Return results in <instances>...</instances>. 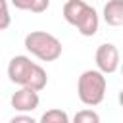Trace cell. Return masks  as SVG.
Segmentation results:
<instances>
[{
  "instance_id": "obj_1",
  "label": "cell",
  "mask_w": 123,
  "mask_h": 123,
  "mask_svg": "<svg viewBox=\"0 0 123 123\" xmlns=\"http://www.w3.org/2000/svg\"><path fill=\"white\" fill-rule=\"evenodd\" d=\"M8 77L13 85L29 86V88L38 90V92L48 85L46 71L38 63L31 62L29 56H13L8 63Z\"/></svg>"
},
{
  "instance_id": "obj_2",
  "label": "cell",
  "mask_w": 123,
  "mask_h": 123,
  "mask_svg": "<svg viewBox=\"0 0 123 123\" xmlns=\"http://www.w3.org/2000/svg\"><path fill=\"white\" fill-rule=\"evenodd\" d=\"M62 13H63V19L69 25L77 27V31L83 37H94L100 27L98 12L85 0H67L63 4Z\"/></svg>"
},
{
  "instance_id": "obj_3",
  "label": "cell",
  "mask_w": 123,
  "mask_h": 123,
  "mask_svg": "<svg viewBox=\"0 0 123 123\" xmlns=\"http://www.w3.org/2000/svg\"><path fill=\"white\" fill-rule=\"evenodd\" d=\"M106 73H102L100 69H86L81 73L79 81H77V96L85 106H98L102 104L104 96H106Z\"/></svg>"
},
{
  "instance_id": "obj_4",
  "label": "cell",
  "mask_w": 123,
  "mask_h": 123,
  "mask_svg": "<svg viewBox=\"0 0 123 123\" xmlns=\"http://www.w3.org/2000/svg\"><path fill=\"white\" fill-rule=\"evenodd\" d=\"M27 52L40 62H56L62 56V42L46 31H31L23 40Z\"/></svg>"
},
{
  "instance_id": "obj_5",
  "label": "cell",
  "mask_w": 123,
  "mask_h": 123,
  "mask_svg": "<svg viewBox=\"0 0 123 123\" xmlns=\"http://www.w3.org/2000/svg\"><path fill=\"white\" fill-rule=\"evenodd\" d=\"M94 62H96V69H100L106 75L115 73L121 67V60H119V50L115 44L111 42H104L96 48L94 54Z\"/></svg>"
},
{
  "instance_id": "obj_6",
  "label": "cell",
  "mask_w": 123,
  "mask_h": 123,
  "mask_svg": "<svg viewBox=\"0 0 123 123\" xmlns=\"http://www.w3.org/2000/svg\"><path fill=\"white\" fill-rule=\"evenodd\" d=\"M12 108L19 113H29L33 110L38 108L40 104V96H38V90H33L29 86H21L19 90H15L12 94Z\"/></svg>"
},
{
  "instance_id": "obj_7",
  "label": "cell",
  "mask_w": 123,
  "mask_h": 123,
  "mask_svg": "<svg viewBox=\"0 0 123 123\" xmlns=\"http://www.w3.org/2000/svg\"><path fill=\"white\" fill-rule=\"evenodd\" d=\"M102 17L110 27L123 25V0H108L104 4Z\"/></svg>"
},
{
  "instance_id": "obj_8",
  "label": "cell",
  "mask_w": 123,
  "mask_h": 123,
  "mask_svg": "<svg viewBox=\"0 0 123 123\" xmlns=\"http://www.w3.org/2000/svg\"><path fill=\"white\" fill-rule=\"evenodd\" d=\"M38 123H71V121H69V115L63 110L52 108V110H46L42 113V117H40Z\"/></svg>"
},
{
  "instance_id": "obj_9",
  "label": "cell",
  "mask_w": 123,
  "mask_h": 123,
  "mask_svg": "<svg viewBox=\"0 0 123 123\" xmlns=\"http://www.w3.org/2000/svg\"><path fill=\"white\" fill-rule=\"evenodd\" d=\"M71 123H100V115H98L94 110H90V108L79 110V111L73 115V121H71Z\"/></svg>"
},
{
  "instance_id": "obj_10",
  "label": "cell",
  "mask_w": 123,
  "mask_h": 123,
  "mask_svg": "<svg viewBox=\"0 0 123 123\" xmlns=\"http://www.w3.org/2000/svg\"><path fill=\"white\" fill-rule=\"evenodd\" d=\"M2 6V21H0V29L6 31L10 27V12H8V0H0Z\"/></svg>"
},
{
  "instance_id": "obj_11",
  "label": "cell",
  "mask_w": 123,
  "mask_h": 123,
  "mask_svg": "<svg viewBox=\"0 0 123 123\" xmlns=\"http://www.w3.org/2000/svg\"><path fill=\"white\" fill-rule=\"evenodd\" d=\"M17 10H27V12H33V8H35V2L37 0H10Z\"/></svg>"
},
{
  "instance_id": "obj_12",
  "label": "cell",
  "mask_w": 123,
  "mask_h": 123,
  "mask_svg": "<svg viewBox=\"0 0 123 123\" xmlns=\"http://www.w3.org/2000/svg\"><path fill=\"white\" fill-rule=\"evenodd\" d=\"M10 123H38V121L33 119L31 115H27V113H19V115H13L10 119Z\"/></svg>"
},
{
  "instance_id": "obj_13",
  "label": "cell",
  "mask_w": 123,
  "mask_h": 123,
  "mask_svg": "<svg viewBox=\"0 0 123 123\" xmlns=\"http://www.w3.org/2000/svg\"><path fill=\"white\" fill-rule=\"evenodd\" d=\"M117 100H119V104H121V108H123V88L119 90V96H117Z\"/></svg>"
},
{
  "instance_id": "obj_14",
  "label": "cell",
  "mask_w": 123,
  "mask_h": 123,
  "mask_svg": "<svg viewBox=\"0 0 123 123\" xmlns=\"http://www.w3.org/2000/svg\"><path fill=\"white\" fill-rule=\"evenodd\" d=\"M121 75H123V62H121Z\"/></svg>"
}]
</instances>
